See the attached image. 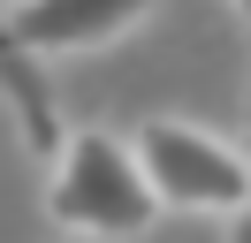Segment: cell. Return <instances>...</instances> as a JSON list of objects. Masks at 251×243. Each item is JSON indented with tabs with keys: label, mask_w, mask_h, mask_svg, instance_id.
Wrapping results in <instances>:
<instances>
[{
	"label": "cell",
	"mask_w": 251,
	"mask_h": 243,
	"mask_svg": "<svg viewBox=\"0 0 251 243\" xmlns=\"http://www.w3.org/2000/svg\"><path fill=\"white\" fill-rule=\"evenodd\" d=\"M129 145H137V167H145V182H152V197L175 205V213H236L251 197V160L228 137L198 129V122L160 114V122H145Z\"/></svg>",
	"instance_id": "2"
},
{
	"label": "cell",
	"mask_w": 251,
	"mask_h": 243,
	"mask_svg": "<svg viewBox=\"0 0 251 243\" xmlns=\"http://www.w3.org/2000/svg\"><path fill=\"white\" fill-rule=\"evenodd\" d=\"M228 243H251V197H244V205L228 213Z\"/></svg>",
	"instance_id": "5"
},
{
	"label": "cell",
	"mask_w": 251,
	"mask_h": 243,
	"mask_svg": "<svg viewBox=\"0 0 251 243\" xmlns=\"http://www.w3.org/2000/svg\"><path fill=\"white\" fill-rule=\"evenodd\" d=\"M152 15V0H8L16 46L31 61H61V53H92V46L122 38Z\"/></svg>",
	"instance_id": "3"
},
{
	"label": "cell",
	"mask_w": 251,
	"mask_h": 243,
	"mask_svg": "<svg viewBox=\"0 0 251 243\" xmlns=\"http://www.w3.org/2000/svg\"><path fill=\"white\" fill-rule=\"evenodd\" d=\"M228 8H236V15H244V30H251V0H228Z\"/></svg>",
	"instance_id": "6"
},
{
	"label": "cell",
	"mask_w": 251,
	"mask_h": 243,
	"mask_svg": "<svg viewBox=\"0 0 251 243\" xmlns=\"http://www.w3.org/2000/svg\"><path fill=\"white\" fill-rule=\"evenodd\" d=\"M160 213L152 182L137 167V145L107 129H76L53 152V182H46V220L69 236H145Z\"/></svg>",
	"instance_id": "1"
},
{
	"label": "cell",
	"mask_w": 251,
	"mask_h": 243,
	"mask_svg": "<svg viewBox=\"0 0 251 243\" xmlns=\"http://www.w3.org/2000/svg\"><path fill=\"white\" fill-rule=\"evenodd\" d=\"M0 106L16 122V137L53 160L61 152V106H53V84H46V61H31L16 46V23H8V0H0Z\"/></svg>",
	"instance_id": "4"
}]
</instances>
